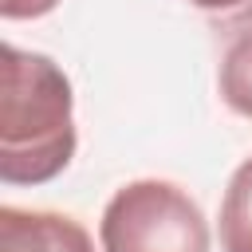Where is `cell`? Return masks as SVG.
<instances>
[{
    "instance_id": "obj_1",
    "label": "cell",
    "mask_w": 252,
    "mask_h": 252,
    "mask_svg": "<svg viewBox=\"0 0 252 252\" xmlns=\"http://www.w3.org/2000/svg\"><path fill=\"white\" fill-rule=\"evenodd\" d=\"M75 158V94L63 67L39 51L4 43L0 181L43 185Z\"/></svg>"
},
{
    "instance_id": "obj_2",
    "label": "cell",
    "mask_w": 252,
    "mask_h": 252,
    "mask_svg": "<svg viewBox=\"0 0 252 252\" xmlns=\"http://www.w3.org/2000/svg\"><path fill=\"white\" fill-rule=\"evenodd\" d=\"M98 240L102 252H209V224L181 185L142 177L106 201Z\"/></svg>"
},
{
    "instance_id": "obj_3",
    "label": "cell",
    "mask_w": 252,
    "mask_h": 252,
    "mask_svg": "<svg viewBox=\"0 0 252 252\" xmlns=\"http://www.w3.org/2000/svg\"><path fill=\"white\" fill-rule=\"evenodd\" d=\"M0 252H94V240L67 213L4 205L0 209Z\"/></svg>"
},
{
    "instance_id": "obj_4",
    "label": "cell",
    "mask_w": 252,
    "mask_h": 252,
    "mask_svg": "<svg viewBox=\"0 0 252 252\" xmlns=\"http://www.w3.org/2000/svg\"><path fill=\"white\" fill-rule=\"evenodd\" d=\"M220 252H252V158L228 177L220 201Z\"/></svg>"
},
{
    "instance_id": "obj_5",
    "label": "cell",
    "mask_w": 252,
    "mask_h": 252,
    "mask_svg": "<svg viewBox=\"0 0 252 252\" xmlns=\"http://www.w3.org/2000/svg\"><path fill=\"white\" fill-rule=\"evenodd\" d=\"M217 87L228 110H236L240 118H252V24L236 28V35L228 39L217 71Z\"/></svg>"
},
{
    "instance_id": "obj_6",
    "label": "cell",
    "mask_w": 252,
    "mask_h": 252,
    "mask_svg": "<svg viewBox=\"0 0 252 252\" xmlns=\"http://www.w3.org/2000/svg\"><path fill=\"white\" fill-rule=\"evenodd\" d=\"M59 0H0V16L4 20H35L47 16Z\"/></svg>"
},
{
    "instance_id": "obj_7",
    "label": "cell",
    "mask_w": 252,
    "mask_h": 252,
    "mask_svg": "<svg viewBox=\"0 0 252 252\" xmlns=\"http://www.w3.org/2000/svg\"><path fill=\"white\" fill-rule=\"evenodd\" d=\"M193 8H201V12H236V8H244L248 0H189Z\"/></svg>"
},
{
    "instance_id": "obj_8",
    "label": "cell",
    "mask_w": 252,
    "mask_h": 252,
    "mask_svg": "<svg viewBox=\"0 0 252 252\" xmlns=\"http://www.w3.org/2000/svg\"><path fill=\"white\" fill-rule=\"evenodd\" d=\"M244 24H252V8H248V12H244Z\"/></svg>"
}]
</instances>
